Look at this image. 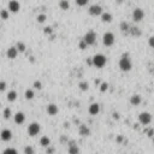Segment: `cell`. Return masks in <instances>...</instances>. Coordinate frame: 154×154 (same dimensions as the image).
<instances>
[{"mask_svg": "<svg viewBox=\"0 0 154 154\" xmlns=\"http://www.w3.org/2000/svg\"><path fill=\"white\" fill-rule=\"evenodd\" d=\"M119 69L123 71V72H128V71L131 70L132 64H131V60L129 58V54H123L119 59Z\"/></svg>", "mask_w": 154, "mask_h": 154, "instance_id": "obj_1", "label": "cell"}, {"mask_svg": "<svg viewBox=\"0 0 154 154\" xmlns=\"http://www.w3.org/2000/svg\"><path fill=\"white\" fill-rule=\"evenodd\" d=\"M91 60H93V65L98 69H101V68H104L106 65V57L104 54H95L93 58H91Z\"/></svg>", "mask_w": 154, "mask_h": 154, "instance_id": "obj_2", "label": "cell"}, {"mask_svg": "<svg viewBox=\"0 0 154 154\" xmlns=\"http://www.w3.org/2000/svg\"><path fill=\"white\" fill-rule=\"evenodd\" d=\"M41 131V125L36 122H33L32 124H29L28 127V135L32 136V137H35L36 135H39V132Z\"/></svg>", "mask_w": 154, "mask_h": 154, "instance_id": "obj_3", "label": "cell"}, {"mask_svg": "<svg viewBox=\"0 0 154 154\" xmlns=\"http://www.w3.org/2000/svg\"><path fill=\"white\" fill-rule=\"evenodd\" d=\"M83 41L88 46L94 45L95 41H96V34H95V32H93V30H89V32H87L84 34V36H83Z\"/></svg>", "mask_w": 154, "mask_h": 154, "instance_id": "obj_4", "label": "cell"}, {"mask_svg": "<svg viewBox=\"0 0 154 154\" xmlns=\"http://www.w3.org/2000/svg\"><path fill=\"white\" fill-rule=\"evenodd\" d=\"M131 17H132V20H134V22L139 23V22H141L143 18H145V11H143L142 8L137 7V8H135L134 11H132Z\"/></svg>", "mask_w": 154, "mask_h": 154, "instance_id": "obj_5", "label": "cell"}, {"mask_svg": "<svg viewBox=\"0 0 154 154\" xmlns=\"http://www.w3.org/2000/svg\"><path fill=\"white\" fill-rule=\"evenodd\" d=\"M115 35L112 34V33H105L104 36H102V44H104L106 47H111L112 45L115 44Z\"/></svg>", "mask_w": 154, "mask_h": 154, "instance_id": "obj_6", "label": "cell"}, {"mask_svg": "<svg viewBox=\"0 0 154 154\" xmlns=\"http://www.w3.org/2000/svg\"><path fill=\"white\" fill-rule=\"evenodd\" d=\"M139 122L142 125H148L152 122V115L149 112H141L139 115Z\"/></svg>", "mask_w": 154, "mask_h": 154, "instance_id": "obj_7", "label": "cell"}, {"mask_svg": "<svg viewBox=\"0 0 154 154\" xmlns=\"http://www.w3.org/2000/svg\"><path fill=\"white\" fill-rule=\"evenodd\" d=\"M88 12H89V15L91 17H99V16L101 17V15L104 13V12H102V7L100 5H98V4L91 5L89 7V10H88Z\"/></svg>", "mask_w": 154, "mask_h": 154, "instance_id": "obj_8", "label": "cell"}, {"mask_svg": "<svg viewBox=\"0 0 154 154\" xmlns=\"http://www.w3.org/2000/svg\"><path fill=\"white\" fill-rule=\"evenodd\" d=\"M7 8H8L10 12L17 13L19 10H20V5H19V3L17 1V0H10V1H8V5H7Z\"/></svg>", "mask_w": 154, "mask_h": 154, "instance_id": "obj_9", "label": "cell"}, {"mask_svg": "<svg viewBox=\"0 0 154 154\" xmlns=\"http://www.w3.org/2000/svg\"><path fill=\"white\" fill-rule=\"evenodd\" d=\"M18 49H17V47L16 46H13V47H10L8 49H7V52H6V56H7V58L8 59H16L17 58V56H18Z\"/></svg>", "mask_w": 154, "mask_h": 154, "instance_id": "obj_10", "label": "cell"}, {"mask_svg": "<svg viewBox=\"0 0 154 154\" xmlns=\"http://www.w3.org/2000/svg\"><path fill=\"white\" fill-rule=\"evenodd\" d=\"M78 132H79V135L82 137H87V136L90 135V129L84 124H81L79 128H78Z\"/></svg>", "mask_w": 154, "mask_h": 154, "instance_id": "obj_11", "label": "cell"}, {"mask_svg": "<svg viewBox=\"0 0 154 154\" xmlns=\"http://www.w3.org/2000/svg\"><path fill=\"white\" fill-rule=\"evenodd\" d=\"M0 137H1L3 141L7 142V141H10V140L12 139V131L8 130V129H4L1 131V134H0Z\"/></svg>", "mask_w": 154, "mask_h": 154, "instance_id": "obj_12", "label": "cell"}, {"mask_svg": "<svg viewBox=\"0 0 154 154\" xmlns=\"http://www.w3.org/2000/svg\"><path fill=\"white\" fill-rule=\"evenodd\" d=\"M88 112L91 115V116H96L99 115V112H100V105L96 104V102H94V104H91L88 108Z\"/></svg>", "mask_w": 154, "mask_h": 154, "instance_id": "obj_13", "label": "cell"}, {"mask_svg": "<svg viewBox=\"0 0 154 154\" xmlns=\"http://www.w3.org/2000/svg\"><path fill=\"white\" fill-rule=\"evenodd\" d=\"M13 117H15V123H16V124H18V125L23 124V123L25 122V116H24L23 112H17Z\"/></svg>", "mask_w": 154, "mask_h": 154, "instance_id": "obj_14", "label": "cell"}, {"mask_svg": "<svg viewBox=\"0 0 154 154\" xmlns=\"http://www.w3.org/2000/svg\"><path fill=\"white\" fill-rule=\"evenodd\" d=\"M46 111L49 116H56L58 113V106L56 104H49V105H47Z\"/></svg>", "mask_w": 154, "mask_h": 154, "instance_id": "obj_15", "label": "cell"}, {"mask_svg": "<svg viewBox=\"0 0 154 154\" xmlns=\"http://www.w3.org/2000/svg\"><path fill=\"white\" fill-rule=\"evenodd\" d=\"M141 101H142V98H141V95H139V94H134V95L130 98V104H131L132 106H139V105L141 104Z\"/></svg>", "mask_w": 154, "mask_h": 154, "instance_id": "obj_16", "label": "cell"}, {"mask_svg": "<svg viewBox=\"0 0 154 154\" xmlns=\"http://www.w3.org/2000/svg\"><path fill=\"white\" fill-rule=\"evenodd\" d=\"M68 152H69V154H79V148H78V146L75 145L74 142H71L69 145Z\"/></svg>", "mask_w": 154, "mask_h": 154, "instance_id": "obj_17", "label": "cell"}, {"mask_svg": "<svg viewBox=\"0 0 154 154\" xmlns=\"http://www.w3.org/2000/svg\"><path fill=\"white\" fill-rule=\"evenodd\" d=\"M40 145L45 148H48L51 146V139L48 136H42L40 139Z\"/></svg>", "mask_w": 154, "mask_h": 154, "instance_id": "obj_18", "label": "cell"}, {"mask_svg": "<svg viewBox=\"0 0 154 154\" xmlns=\"http://www.w3.org/2000/svg\"><path fill=\"white\" fill-rule=\"evenodd\" d=\"M112 19H113V17H112V15L110 12H104L101 15V20L104 23H111Z\"/></svg>", "mask_w": 154, "mask_h": 154, "instance_id": "obj_19", "label": "cell"}, {"mask_svg": "<svg viewBox=\"0 0 154 154\" xmlns=\"http://www.w3.org/2000/svg\"><path fill=\"white\" fill-rule=\"evenodd\" d=\"M6 99H7V101H10V102L16 101V99H17V91H16V90H10L8 93H7Z\"/></svg>", "mask_w": 154, "mask_h": 154, "instance_id": "obj_20", "label": "cell"}, {"mask_svg": "<svg viewBox=\"0 0 154 154\" xmlns=\"http://www.w3.org/2000/svg\"><path fill=\"white\" fill-rule=\"evenodd\" d=\"M59 7L63 10V11H68V10L70 8L69 0H60V1H59Z\"/></svg>", "mask_w": 154, "mask_h": 154, "instance_id": "obj_21", "label": "cell"}, {"mask_svg": "<svg viewBox=\"0 0 154 154\" xmlns=\"http://www.w3.org/2000/svg\"><path fill=\"white\" fill-rule=\"evenodd\" d=\"M119 28H120V32L122 33H130V29H131L128 22H122L120 25H119Z\"/></svg>", "mask_w": 154, "mask_h": 154, "instance_id": "obj_22", "label": "cell"}, {"mask_svg": "<svg viewBox=\"0 0 154 154\" xmlns=\"http://www.w3.org/2000/svg\"><path fill=\"white\" fill-rule=\"evenodd\" d=\"M78 87H79V89L82 91H87L89 89V83H88V82H86V81H82V82H79Z\"/></svg>", "mask_w": 154, "mask_h": 154, "instance_id": "obj_23", "label": "cell"}, {"mask_svg": "<svg viewBox=\"0 0 154 154\" xmlns=\"http://www.w3.org/2000/svg\"><path fill=\"white\" fill-rule=\"evenodd\" d=\"M24 96H25L27 100H33L34 96H35V94H34V91L32 89H27L25 93H24Z\"/></svg>", "mask_w": 154, "mask_h": 154, "instance_id": "obj_24", "label": "cell"}, {"mask_svg": "<svg viewBox=\"0 0 154 154\" xmlns=\"http://www.w3.org/2000/svg\"><path fill=\"white\" fill-rule=\"evenodd\" d=\"M16 47H17V49H18V52L19 53H23V52H25V44L24 42H22V41H19V42H17V45H16Z\"/></svg>", "mask_w": 154, "mask_h": 154, "instance_id": "obj_25", "label": "cell"}, {"mask_svg": "<svg viewBox=\"0 0 154 154\" xmlns=\"http://www.w3.org/2000/svg\"><path fill=\"white\" fill-rule=\"evenodd\" d=\"M130 34L132 35V36H140L141 35V30L137 28V27H132L131 29H130Z\"/></svg>", "mask_w": 154, "mask_h": 154, "instance_id": "obj_26", "label": "cell"}, {"mask_svg": "<svg viewBox=\"0 0 154 154\" xmlns=\"http://www.w3.org/2000/svg\"><path fill=\"white\" fill-rule=\"evenodd\" d=\"M3 116H4L5 119H8L10 117L12 116V111H11V108H10V107H6V108L4 110V112H3Z\"/></svg>", "mask_w": 154, "mask_h": 154, "instance_id": "obj_27", "label": "cell"}, {"mask_svg": "<svg viewBox=\"0 0 154 154\" xmlns=\"http://www.w3.org/2000/svg\"><path fill=\"white\" fill-rule=\"evenodd\" d=\"M0 16H1V18L4 20H6L10 17V11H8V10H1V13H0Z\"/></svg>", "mask_w": 154, "mask_h": 154, "instance_id": "obj_28", "label": "cell"}, {"mask_svg": "<svg viewBox=\"0 0 154 154\" xmlns=\"http://www.w3.org/2000/svg\"><path fill=\"white\" fill-rule=\"evenodd\" d=\"M46 19H47V16H46L45 13L39 15V16H37V18H36V20H37L39 23H45V22H46Z\"/></svg>", "mask_w": 154, "mask_h": 154, "instance_id": "obj_29", "label": "cell"}, {"mask_svg": "<svg viewBox=\"0 0 154 154\" xmlns=\"http://www.w3.org/2000/svg\"><path fill=\"white\" fill-rule=\"evenodd\" d=\"M3 154H18V152H17L15 148L8 147V148H6V149L3 152Z\"/></svg>", "mask_w": 154, "mask_h": 154, "instance_id": "obj_30", "label": "cell"}, {"mask_svg": "<svg viewBox=\"0 0 154 154\" xmlns=\"http://www.w3.org/2000/svg\"><path fill=\"white\" fill-rule=\"evenodd\" d=\"M24 154H35V150L32 146H27L24 147Z\"/></svg>", "mask_w": 154, "mask_h": 154, "instance_id": "obj_31", "label": "cell"}, {"mask_svg": "<svg viewBox=\"0 0 154 154\" xmlns=\"http://www.w3.org/2000/svg\"><path fill=\"white\" fill-rule=\"evenodd\" d=\"M75 1H76V4L78 5V6H86L88 3H89V0H75Z\"/></svg>", "mask_w": 154, "mask_h": 154, "instance_id": "obj_32", "label": "cell"}, {"mask_svg": "<svg viewBox=\"0 0 154 154\" xmlns=\"http://www.w3.org/2000/svg\"><path fill=\"white\" fill-rule=\"evenodd\" d=\"M33 87L35 88V89H42V83H41V82L40 81H35L34 82V84H33Z\"/></svg>", "mask_w": 154, "mask_h": 154, "instance_id": "obj_33", "label": "cell"}, {"mask_svg": "<svg viewBox=\"0 0 154 154\" xmlns=\"http://www.w3.org/2000/svg\"><path fill=\"white\" fill-rule=\"evenodd\" d=\"M44 33H45L46 35H51V34L53 33V29L51 28V27H46V28L44 29Z\"/></svg>", "mask_w": 154, "mask_h": 154, "instance_id": "obj_34", "label": "cell"}, {"mask_svg": "<svg viewBox=\"0 0 154 154\" xmlns=\"http://www.w3.org/2000/svg\"><path fill=\"white\" fill-rule=\"evenodd\" d=\"M148 45H149V47L154 48V35H153V36H150V37L148 39Z\"/></svg>", "mask_w": 154, "mask_h": 154, "instance_id": "obj_35", "label": "cell"}, {"mask_svg": "<svg viewBox=\"0 0 154 154\" xmlns=\"http://www.w3.org/2000/svg\"><path fill=\"white\" fill-rule=\"evenodd\" d=\"M5 89H6V82L1 81V82H0V91H4Z\"/></svg>", "mask_w": 154, "mask_h": 154, "instance_id": "obj_36", "label": "cell"}, {"mask_svg": "<svg viewBox=\"0 0 154 154\" xmlns=\"http://www.w3.org/2000/svg\"><path fill=\"white\" fill-rule=\"evenodd\" d=\"M87 46H88V45L84 42L83 40H82L81 42H79V48H81V49H86V48H87Z\"/></svg>", "mask_w": 154, "mask_h": 154, "instance_id": "obj_37", "label": "cell"}, {"mask_svg": "<svg viewBox=\"0 0 154 154\" xmlns=\"http://www.w3.org/2000/svg\"><path fill=\"white\" fill-rule=\"evenodd\" d=\"M100 87H101V88H100V90H101V91H105V90H107V87H108V84H107V83H102Z\"/></svg>", "mask_w": 154, "mask_h": 154, "instance_id": "obj_38", "label": "cell"}, {"mask_svg": "<svg viewBox=\"0 0 154 154\" xmlns=\"http://www.w3.org/2000/svg\"><path fill=\"white\" fill-rule=\"evenodd\" d=\"M53 152H54V148H47V150H46V153L47 154H53Z\"/></svg>", "mask_w": 154, "mask_h": 154, "instance_id": "obj_39", "label": "cell"}, {"mask_svg": "<svg viewBox=\"0 0 154 154\" xmlns=\"http://www.w3.org/2000/svg\"><path fill=\"white\" fill-rule=\"evenodd\" d=\"M113 118H115V119H118V118H119L118 113H113Z\"/></svg>", "mask_w": 154, "mask_h": 154, "instance_id": "obj_40", "label": "cell"}]
</instances>
